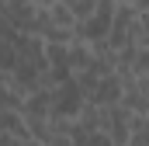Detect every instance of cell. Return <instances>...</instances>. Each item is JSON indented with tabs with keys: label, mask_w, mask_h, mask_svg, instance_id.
Segmentation results:
<instances>
[{
	"label": "cell",
	"mask_w": 149,
	"mask_h": 146,
	"mask_svg": "<svg viewBox=\"0 0 149 146\" xmlns=\"http://www.w3.org/2000/svg\"><path fill=\"white\" fill-rule=\"evenodd\" d=\"M90 42H83V38H73L70 45H66V70L70 73H80L90 66Z\"/></svg>",
	"instance_id": "cell-5"
},
{
	"label": "cell",
	"mask_w": 149,
	"mask_h": 146,
	"mask_svg": "<svg viewBox=\"0 0 149 146\" xmlns=\"http://www.w3.org/2000/svg\"><path fill=\"white\" fill-rule=\"evenodd\" d=\"M28 139H21V136H10V132H0V146H24Z\"/></svg>",
	"instance_id": "cell-9"
},
{
	"label": "cell",
	"mask_w": 149,
	"mask_h": 146,
	"mask_svg": "<svg viewBox=\"0 0 149 146\" xmlns=\"http://www.w3.org/2000/svg\"><path fill=\"white\" fill-rule=\"evenodd\" d=\"M135 87H139V91H146V94H149V73H146V77H135Z\"/></svg>",
	"instance_id": "cell-11"
},
{
	"label": "cell",
	"mask_w": 149,
	"mask_h": 146,
	"mask_svg": "<svg viewBox=\"0 0 149 146\" xmlns=\"http://www.w3.org/2000/svg\"><path fill=\"white\" fill-rule=\"evenodd\" d=\"M52 105H56V91H49V87H35L28 98H24V118H52Z\"/></svg>",
	"instance_id": "cell-3"
},
{
	"label": "cell",
	"mask_w": 149,
	"mask_h": 146,
	"mask_svg": "<svg viewBox=\"0 0 149 146\" xmlns=\"http://www.w3.org/2000/svg\"><path fill=\"white\" fill-rule=\"evenodd\" d=\"M31 4H35L38 11H45V7H52V4H56V0H31Z\"/></svg>",
	"instance_id": "cell-12"
},
{
	"label": "cell",
	"mask_w": 149,
	"mask_h": 146,
	"mask_svg": "<svg viewBox=\"0 0 149 146\" xmlns=\"http://www.w3.org/2000/svg\"><path fill=\"white\" fill-rule=\"evenodd\" d=\"M139 35H149V11H139Z\"/></svg>",
	"instance_id": "cell-10"
},
{
	"label": "cell",
	"mask_w": 149,
	"mask_h": 146,
	"mask_svg": "<svg viewBox=\"0 0 149 146\" xmlns=\"http://www.w3.org/2000/svg\"><path fill=\"white\" fill-rule=\"evenodd\" d=\"M121 80H118V73H108V77H101L97 80V91H94V105H101V108H108V105H118L121 101Z\"/></svg>",
	"instance_id": "cell-4"
},
{
	"label": "cell",
	"mask_w": 149,
	"mask_h": 146,
	"mask_svg": "<svg viewBox=\"0 0 149 146\" xmlns=\"http://www.w3.org/2000/svg\"><path fill=\"white\" fill-rule=\"evenodd\" d=\"M132 122H135V115L118 101V105H108V108H104V129H101V132H104L114 146H128L132 143Z\"/></svg>",
	"instance_id": "cell-1"
},
{
	"label": "cell",
	"mask_w": 149,
	"mask_h": 146,
	"mask_svg": "<svg viewBox=\"0 0 149 146\" xmlns=\"http://www.w3.org/2000/svg\"><path fill=\"white\" fill-rule=\"evenodd\" d=\"M87 105V98L80 94V87H76V80L70 77L66 84H59L56 87V105H52V118H76L80 111Z\"/></svg>",
	"instance_id": "cell-2"
},
{
	"label": "cell",
	"mask_w": 149,
	"mask_h": 146,
	"mask_svg": "<svg viewBox=\"0 0 149 146\" xmlns=\"http://www.w3.org/2000/svg\"><path fill=\"white\" fill-rule=\"evenodd\" d=\"M146 125H149V115H146Z\"/></svg>",
	"instance_id": "cell-13"
},
{
	"label": "cell",
	"mask_w": 149,
	"mask_h": 146,
	"mask_svg": "<svg viewBox=\"0 0 149 146\" xmlns=\"http://www.w3.org/2000/svg\"><path fill=\"white\" fill-rule=\"evenodd\" d=\"M49 21H52V25H59V28H73V32H76V25H80V21H76V14L70 11V4H63V0H56V4L49 7Z\"/></svg>",
	"instance_id": "cell-6"
},
{
	"label": "cell",
	"mask_w": 149,
	"mask_h": 146,
	"mask_svg": "<svg viewBox=\"0 0 149 146\" xmlns=\"http://www.w3.org/2000/svg\"><path fill=\"white\" fill-rule=\"evenodd\" d=\"M132 73H135V77H146V73H149V45H139V49H135Z\"/></svg>",
	"instance_id": "cell-8"
},
{
	"label": "cell",
	"mask_w": 149,
	"mask_h": 146,
	"mask_svg": "<svg viewBox=\"0 0 149 146\" xmlns=\"http://www.w3.org/2000/svg\"><path fill=\"white\" fill-rule=\"evenodd\" d=\"M63 4H70V11L76 14V21H83V18H90V14L97 11L101 0H63Z\"/></svg>",
	"instance_id": "cell-7"
}]
</instances>
